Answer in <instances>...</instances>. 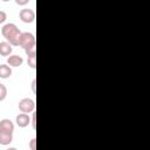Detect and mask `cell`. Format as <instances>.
Masks as SVG:
<instances>
[{
  "mask_svg": "<svg viewBox=\"0 0 150 150\" xmlns=\"http://www.w3.org/2000/svg\"><path fill=\"white\" fill-rule=\"evenodd\" d=\"M27 64H28L32 69H35V67H36V55L27 56Z\"/></svg>",
  "mask_w": 150,
  "mask_h": 150,
  "instance_id": "11",
  "label": "cell"
},
{
  "mask_svg": "<svg viewBox=\"0 0 150 150\" xmlns=\"http://www.w3.org/2000/svg\"><path fill=\"white\" fill-rule=\"evenodd\" d=\"M22 62H23L22 56L16 55V54L9 55V56L7 57V64H8L9 67H19V66L22 64Z\"/></svg>",
  "mask_w": 150,
  "mask_h": 150,
  "instance_id": "6",
  "label": "cell"
},
{
  "mask_svg": "<svg viewBox=\"0 0 150 150\" xmlns=\"http://www.w3.org/2000/svg\"><path fill=\"white\" fill-rule=\"evenodd\" d=\"M12 141H13V132L0 130V144L1 145H8Z\"/></svg>",
  "mask_w": 150,
  "mask_h": 150,
  "instance_id": "9",
  "label": "cell"
},
{
  "mask_svg": "<svg viewBox=\"0 0 150 150\" xmlns=\"http://www.w3.org/2000/svg\"><path fill=\"white\" fill-rule=\"evenodd\" d=\"M19 47H22L25 49V53L27 56L36 55V48H35V36L32 33L22 32L19 41Z\"/></svg>",
  "mask_w": 150,
  "mask_h": 150,
  "instance_id": "2",
  "label": "cell"
},
{
  "mask_svg": "<svg viewBox=\"0 0 150 150\" xmlns=\"http://www.w3.org/2000/svg\"><path fill=\"white\" fill-rule=\"evenodd\" d=\"M15 2H16L18 5H26V4L29 2V0H16Z\"/></svg>",
  "mask_w": 150,
  "mask_h": 150,
  "instance_id": "16",
  "label": "cell"
},
{
  "mask_svg": "<svg viewBox=\"0 0 150 150\" xmlns=\"http://www.w3.org/2000/svg\"><path fill=\"white\" fill-rule=\"evenodd\" d=\"M0 130L7 131V132H13L14 131V123L9 118H2L0 121Z\"/></svg>",
  "mask_w": 150,
  "mask_h": 150,
  "instance_id": "7",
  "label": "cell"
},
{
  "mask_svg": "<svg viewBox=\"0 0 150 150\" xmlns=\"http://www.w3.org/2000/svg\"><path fill=\"white\" fill-rule=\"evenodd\" d=\"M7 19V13L5 11H0V23H4Z\"/></svg>",
  "mask_w": 150,
  "mask_h": 150,
  "instance_id": "14",
  "label": "cell"
},
{
  "mask_svg": "<svg viewBox=\"0 0 150 150\" xmlns=\"http://www.w3.org/2000/svg\"><path fill=\"white\" fill-rule=\"evenodd\" d=\"M7 96V87L2 83H0V102L4 101Z\"/></svg>",
  "mask_w": 150,
  "mask_h": 150,
  "instance_id": "12",
  "label": "cell"
},
{
  "mask_svg": "<svg viewBox=\"0 0 150 150\" xmlns=\"http://www.w3.org/2000/svg\"><path fill=\"white\" fill-rule=\"evenodd\" d=\"M15 122H16L18 127H20V128H26V127L30 123V117H29V115L21 112V114H19V115L15 117Z\"/></svg>",
  "mask_w": 150,
  "mask_h": 150,
  "instance_id": "5",
  "label": "cell"
},
{
  "mask_svg": "<svg viewBox=\"0 0 150 150\" xmlns=\"http://www.w3.org/2000/svg\"><path fill=\"white\" fill-rule=\"evenodd\" d=\"M19 18L25 23H30L35 20V13L32 8H22L19 12Z\"/></svg>",
  "mask_w": 150,
  "mask_h": 150,
  "instance_id": "4",
  "label": "cell"
},
{
  "mask_svg": "<svg viewBox=\"0 0 150 150\" xmlns=\"http://www.w3.org/2000/svg\"><path fill=\"white\" fill-rule=\"evenodd\" d=\"M12 75V68L8 64H0V79H8Z\"/></svg>",
  "mask_w": 150,
  "mask_h": 150,
  "instance_id": "10",
  "label": "cell"
},
{
  "mask_svg": "<svg viewBox=\"0 0 150 150\" xmlns=\"http://www.w3.org/2000/svg\"><path fill=\"white\" fill-rule=\"evenodd\" d=\"M12 52H13V48L9 42H7V41L0 42V55L1 56H9L12 54Z\"/></svg>",
  "mask_w": 150,
  "mask_h": 150,
  "instance_id": "8",
  "label": "cell"
},
{
  "mask_svg": "<svg viewBox=\"0 0 150 150\" xmlns=\"http://www.w3.org/2000/svg\"><path fill=\"white\" fill-rule=\"evenodd\" d=\"M18 107H19V110L21 112L28 115L29 112H33L34 111V109H35V102L32 98H29V97H23V98H21L19 101Z\"/></svg>",
  "mask_w": 150,
  "mask_h": 150,
  "instance_id": "3",
  "label": "cell"
},
{
  "mask_svg": "<svg viewBox=\"0 0 150 150\" xmlns=\"http://www.w3.org/2000/svg\"><path fill=\"white\" fill-rule=\"evenodd\" d=\"M21 33L22 32L18 28V26L12 22L4 25V27L1 28V34L7 40V42L11 43V46H19Z\"/></svg>",
  "mask_w": 150,
  "mask_h": 150,
  "instance_id": "1",
  "label": "cell"
},
{
  "mask_svg": "<svg viewBox=\"0 0 150 150\" xmlns=\"http://www.w3.org/2000/svg\"><path fill=\"white\" fill-rule=\"evenodd\" d=\"M29 149L30 150H36V138H32L29 141Z\"/></svg>",
  "mask_w": 150,
  "mask_h": 150,
  "instance_id": "13",
  "label": "cell"
},
{
  "mask_svg": "<svg viewBox=\"0 0 150 150\" xmlns=\"http://www.w3.org/2000/svg\"><path fill=\"white\" fill-rule=\"evenodd\" d=\"M32 89H33V91H35V80H33V82H32Z\"/></svg>",
  "mask_w": 150,
  "mask_h": 150,
  "instance_id": "17",
  "label": "cell"
},
{
  "mask_svg": "<svg viewBox=\"0 0 150 150\" xmlns=\"http://www.w3.org/2000/svg\"><path fill=\"white\" fill-rule=\"evenodd\" d=\"M35 117H36V114L33 111V112H32V118H30V123H32L33 129H35V128H36V120H35Z\"/></svg>",
  "mask_w": 150,
  "mask_h": 150,
  "instance_id": "15",
  "label": "cell"
},
{
  "mask_svg": "<svg viewBox=\"0 0 150 150\" xmlns=\"http://www.w3.org/2000/svg\"><path fill=\"white\" fill-rule=\"evenodd\" d=\"M6 150H16L15 148H8V149H6Z\"/></svg>",
  "mask_w": 150,
  "mask_h": 150,
  "instance_id": "18",
  "label": "cell"
}]
</instances>
